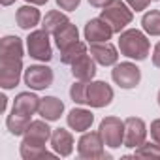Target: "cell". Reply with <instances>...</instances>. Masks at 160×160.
Instances as JSON below:
<instances>
[{"label": "cell", "instance_id": "1", "mask_svg": "<svg viewBox=\"0 0 160 160\" xmlns=\"http://www.w3.org/2000/svg\"><path fill=\"white\" fill-rule=\"evenodd\" d=\"M119 49L128 58L145 60L151 51V43L143 32H139L136 28H128V30L121 32V36H119Z\"/></svg>", "mask_w": 160, "mask_h": 160}, {"label": "cell", "instance_id": "2", "mask_svg": "<svg viewBox=\"0 0 160 160\" xmlns=\"http://www.w3.org/2000/svg\"><path fill=\"white\" fill-rule=\"evenodd\" d=\"M100 17L113 28V32H119L121 34V30L126 25L132 23V17L134 15H132V10L122 2V0H111L108 6L102 8Z\"/></svg>", "mask_w": 160, "mask_h": 160}, {"label": "cell", "instance_id": "3", "mask_svg": "<svg viewBox=\"0 0 160 160\" xmlns=\"http://www.w3.org/2000/svg\"><path fill=\"white\" fill-rule=\"evenodd\" d=\"M104 145L106 143H104L100 132H87L77 141V152L81 158H87V160H98V158L109 160L111 156L104 151Z\"/></svg>", "mask_w": 160, "mask_h": 160}, {"label": "cell", "instance_id": "4", "mask_svg": "<svg viewBox=\"0 0 160 160\" xmlns=\"http://www.w3.org/2000/svg\"><path fill=\"white\" fill-rule=\"evenodd\" d=\"M27 47H28V55L36 60L49 62L53 58V51H51V43H49V32L43 30V28L34 30V32L28 34Z\"/></svg>", "mask_w": 160, "mask_h": 160}, {"label": "cell", "instance_id": "5", "mask_svg": "<svg viewBox=\"0 0 160 160\" xmlns=\"http://www.w3.org/2000/svg\"><path fill=\"white\" fill-rule=\"evenodd\" d=\"M104 143L111 149H119L121 145H124V122L117 117H106L100 122L98 128Z\"/></svg>", "mask_w": 160, "mask_h": 160}, {"label": "cell", "instance_id": "6", "mask_svg": "<svg viewBox=\"0 0 160 160\" xmlns=\"http://www.w3.org/2000/svg\"><path fill=\"white\" fill-rule=\"evenodd\" d=\"M21 72H23V58L0 57V87L6 91L17 87Z\"/></svg>", "mask_w": 160, "mask_h": 160}, {"label": "cell", "instance_id": "7", "mask_svg": "<svg viewBox=\"0 0 160 160\" xmlns=\"http://www.w3.org/2000/svg\"><path fill=\"white\" fill-rule=\"evenodd\" d=\"M111 77L121 89H136L141 81V72L132 62H121L113 68Z\"/></svg>", "mask_w": 160, "mask_h": 160}, {"label": "cell", "instance_id": "8", "mask_svg": "<svg viewBox=\"0 0 160 160\" xmlns=\"http://www.w3.org/2000/svg\"><path fill=\"white\" fill-rule=\"evenodd\" d=\"M53 83V70L47 66H28L25 70V85L34 91H43Z\"/></svg>", "mask_w": 160, "mask_h": 160}, {"label": "cell", "instance_id": "9", "mask_svg": "<svg viewBox=\"0 0 160 160\" xmlns=\"http://www.w3.org/2000/svg\"><path fill=\"white\" fill-rule=\"evenodd\" d=\"M147 126L139 117H128L124 121V147L136 149L145 143Z\"/></svg>", "mask_w": 160, "mask_h": 160}, {"label": "cell", "instance_id": "10", "mask_svg": "<svg viewBox=\"0 0 160 160\" xmlns=\"http://www.w3.org/2000/svg\"><path fill=\"white\" fill-rule=\"evenodd\" d=\"M113 100V89L106 81H94L89 83L87 89V104L92 108H106Z\"/></svg>", "mask_w": 160, "mask_h": 160}, {"label": "cell", "instance_id": "11", "mask_svg": "<svg viewBox=\"0 0 160 160\" xmlns=\"http://www.w3.org/2000/svg\"><path fill=\"white\" fill-rule=\"evenodd\" d=\"M51 128L47 126L45 121H32L25 132V145H36V147H45V143L51 139Z\"/></svg>", "mask_w": 160, "mask_h": 160}, {"label": "cell", "instance_id": "12", "mask_svg": "<svg viewBox=\"0 0 160 160\" xmlns=\"http://www.w3.org/2000/svg\"><path fill=\"white\" fill-rule=\"evenodd\" d=\"M113 36V28L102 19H91L87 25H85V40L89 43H98V42H108L111 40Z\"/></svg>", "mask_w": 160, "mask_h": 160}, {"label": "cell", "instance_id": "13", "mask_svg": "<svg viewBox=\"0 0 160 160\" xmlns=\"http://www.w3.org/2000/svg\"><path fill=\"white\" fill-rule=\"evenodd\" d=\"M40 104H42V98H38L36 94H32V92H19L15 96V100H13L12 111L27 115V117H32L36 111H40Z\"/></svg>", "mask_w": 160, "mask_h": 160}, {"label": "cell", "instance_id": "14", "mask_svg": "<svg viewBox=\"0 0 160 160\" xmlns=\"http://www.w3.org/2000/svg\"><path fill=\"white\" fill-rule=\"evenodd\" d=\"M91 55L92 58L102 64V66H113L119 58L117 49L109 43V42H98V43H91Z\"/></svg>", "mask_w": 160, "mask_h": 160}, {"label": "cell", "instance_id": "15", "mask_svg": "<svg viewBox=\"0 0 160 160\" xmlns=\"http://www.w3.org/2000/svg\"><path fill=\"white\" fill-rule=\"evenodd\" d=\"M72 66V75L79 81H91V79L96 75V60L91 58L89 55L79 57Z\"/></svg>", "mask_w": 160, "mask_h": 160}, {"label": "cell", "instance_id": "16", "mask_svg": "<svg viewBox=\"0 0 160 160\" xmlns=\"http://www.w3.org/2000/svg\"><path fill=\"white\" fill-rule=\"evenodd\" d=\"M51 147H53V151L58 156H68L72 152V149H73V138H72V134L68 130H64V128L53 130V134H51Z\"/></svg>", "mask_w": 160, "mask_h": 160}, {"label": "cell", "instance_id": "17", "mask_svg": "<svg viewBox=\"0 0 160 160\" xmlns=\"http://www.w3.org/2000/svg\"><path fill=\"white\" fill-rule=\"evenodd\" d=\"M94 122V115L87 109H72L68 113V126L75 132H87Z\"/></svg>", "mask_w": 160, "mask_h": 160}, {"label": "cell", "instance_id": "18", "mask_svg": "<svg viewBox=\"0 0 160 160\" xmlns=\"http://www.w3.org/2000/svg\"><path fill=\"white\" fill-rule=\"evenodd\" d=\"M64 111V104L55 98V96H45L42 98V104H40V115L45 119V121H58L60 115Z\"/></svg>", "mask_w": 160, "mask_h": 160}, {"label": "cell", "instance_id": "19", "mask_svg": "<svg viewBox=\"0 0 160 160\" xmlns=\"http://www.w3.org/2000/svg\"><path fill=\"white\" fill-rule=\"evenodd\" d=\"M40 19H42V15H40V12L34 6H21L17 10V13H15V21H17V25L23 30L34 28L40 23Z\"/></svg>", "mask_w": 160, "mask_h": 160}, {"label": "cell", "instance_id": "20", "mask_svg": "<svg viewBox=\"0 0 160 160\" xmlns=\"http://www.w3.org/2000/svg\"><path fill=\"white\" fill-rule=\"evenodd\" d=\"M75 42H79V32H77V27L68 23L64 28H60L57 34H55V43L60 51L68 49L70 45H73Z\"/></svg>", "mask_w": 160, "mask_h": 160}, {"label": "cell", "instance_id": "21", "mask_svg": "<svg viewBox=\"0 0 160 160\" xmlns=\"http://www.w3.org/2000/svg\"><path fill=\"white\" fill-rule=\"evenodd\" d=\"M0 57L23 58V42L17 36H4L0 42Z\"/></svg>", "mask_w": 160, "mask_h": 160}, {"label": "cell", "instance_id": "22", "mask_svg": "<svg viewBox=\"0 0 160 160\" xmlns=\"http://www.w3.org/2000/svg\"><path fill=\"white\" fill-rule=\"evenodd\" d=\"M70 23V19L64 15V13H60V12H57V10H53V12H49L45 17H43V23H42V28L43 30H47L49 34H57L60 28H64L66 25Z\"/></svg>", "mask_w": 160, "mask_h": 160}, {"label": "cell", "instance_id": "23", "mask_svg": "<svg viewBox=\"0 0 160 160\" xmlns=\"http://www.w3.org/2000/svg\"><path fill=\"white\" fill-rule=\"evenodd\" d=\"M30 122H32L30 117L21 115V113H15V111H12L8 115V119H6V126H8V130L13 136H25V132H27V128H28Z\"/></svg>", "mask_w": 160, "mask_h": 160}, {"label": "cell", "instance_id": "24", "mask_svg": "<svg viewBox=\"0 0 160 160\" xmlns=\"http://www.w3.org/2000/svg\"><path fill=\"white\" fill-rule=\"evenodd\" d=\"M141 27L151 36H160V10H151L143 15Z\"/></svg>", "mask_w": 160, "mask_h": 160}, {"label": "cell", "instance_id": "25", "mask_svg": "<svg viewBox=\"0 0 160 160\" xmlns=\"http://www.w3.org/2000/svg\"><path fill=\"white\" fill-rule=\"evenodd\" d=\"M83 55H87V45L83 42H75L68 49L60 51V62L62 64H73L79 57H83Z\"/></svg>", "mask_w": 160, "mask_h": 160}, {"label": "cell", "instance_id": "26", "mask_svg": "<svg viewBox=\"0 0 160 160\" xmlns=\"http://www.w3.org/2000/svg\"><path fill=\"white\" fill-rule=\"evenodd\" d=\"M57 154V152H55ZM53 152H49L45 147H36V145H25L21 143V156L25 160H36V158H55Z\"/></svg>", "mask_w": 160, "mask_h": 160}, {"label": "cell", "instance_id": "27", "mask_svg": "<svg viewBox=\"0 0 160 160\" xmlns=\"http://www.w3.org/2000/svg\"><path fill=\"white\" fill-rule=\"evenodd\" d=\"M87 89H89V81H77L72 85L70 89V96L75 104H87Z\"/></svg>", "mask_w": 160, "mask_h": 160}, {"label": "cell", "instance_id": "28", "mask_svg": "<svg viewBox=\"0 0 160 160\" xmlns=\"http://www.w3.org/2000/svg\"><path fill=\"white\" fill-rule=\"evenodd\" d=\"M136 156L139 158H160V143H143L136 147Z\"/></svg>", "mask_w": 160, "mask_h": 160}, {"label": "cell", "instance_id": "29", "mask_svg": "<svg viewBox=\"0 0 160 160\" xmlns=\"http://www.w3.org/2000/svg\"><path fill=\"white\" fill-rule=\"evenodd\" d=\"M79 2H81V0H57V6L60 10H66V12H73L79 6Z\"/></svg>", "mask_w": 160, "mask_h": 160}, {"label": "cell", "instance_id": "30", "mask_svg": "<svg viewBox=\"0 0 160 160\" xmlns=\"http://www.w3.org/2000/svg\"><path fill=\"white\" fill-rule=\"evenodd\" d=\"M124 2H128V6L136 12H143L149 4H151V0H124Z\"/></svg>", "mask_w": 160, "mask_h": 160}, {"label": "cell", "instance_id": "31", "mask_svg": "<svg viewBox=\"0 0 160 160\" xmlns=\"http://www.w3.org/2000/svg\"><path fill=\"white\" fill-rule=\"evenodd\" d=\"M151 138L156 143H160V119H156V121L151 122Z\"/></svg>", "mask_w": 160, "mask_h": 160}, {"label": "cell", "instance_id": "32", "mask_svg": "<svg viewBox=\"0 0 160 160\" xmlns=\"http://www.w3.org/2000/svg\"><path fill=\"white\" fill-rule=\"evenodd\" d=\"M152 64L156 68H160V42L154 45V51H152Z\"/></svg>", "mask_w": 160, "mask_h": 160}, {"label": "cell", "instance_id": "33", "mask_svg": "<svg viewBox=\"0 0 160 160\" xmlns=\"http://www.w3.org/2000/svg\"><path fill=\"white\" fill-rule=\"evenodd\" d=\"M109 2H111V0H89V4L94 6V8H104V6H108Z\"/></svg>", "mask_w": 160, "mask_h": 160}, {"label": "cell", "instance_id": "34", "mask_svg": "<svg viewBox=\"0 0 160 160\" xmlns=\"http://www.w3.org/2000/svg\"><path fill=\"white\" fill-rule=\"evenodd\" d=\"M28 4H36V6H42V4H45L47 0H27Z\"/></svg>", "mask_w": 160, "mask_h": 160}, {"label": "cell", "instance_id": "35", "mask_svg": "<svg viewBox=\"0 0 160 160\" xmlns=\"http://www.w3.org/2000/svg\"><path fill=\"white\" fill-rule=\"evenodd\" d=\"M0 2H2V6H10V4L15 2V0H0Z\"/></svg>", "mask_w": 160, "mask_h": 160}, {"label": "cell", "instance_id": "36", "mask_svg": "<svg viewBox=\"0 0 160 160\" xmlns=\"http://www.w3.org/2000/svg\"><path fill=\"white\" fill-rule=\"evenodd\" d=\"M158 106H160V91H158Z\"/></svg>", "mask_w": 160, "mask_h": 160}]
</instances>
